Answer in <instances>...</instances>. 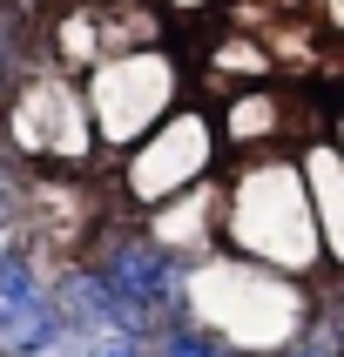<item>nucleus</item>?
I'll use <instances>...</instances> for the list:
<instances>
[{
	"instance_id": "nucleus-1",
	"label": "nucleus",
	"mask_w": 344,
	"mask_h": 357,
	"mask_svg": "<svg viewBox=\"0 0 344 357\" xmlns=\"http://www.w3.org/2000/svg\"><path fill=\"white\" fill-rule=\"evenodd\" d=\"M101 283L115 290L128 310H135L149 331H156L162 317H176V303H182V263L162 250V243H149V236H115L108 250H101Z\"/></svg>"
},
{
	"instance_id": "nucleus-2",
	"label": "nucleus",
	"mask_w": 344,
	"mask_h": 357,
	"mask_svg": "<svg viewBox=\"0 0 344 357\" xmlns=\"http://www.w3.org/2000/svg\"><path fill=\"white\" fill-rule=\"evenodd\" d=\"M54 303L40 297L34 283V263L20 257V250H0V351L20 357V351H40V344L54 337Z\"/></svg>"
},
{
	"instance_id": "nucleus-3",
	"label": "nucleus",
	"mask_w": 344,
	"mask_h": 357,
	"mask_svg": "<svg viewBox=\"0 0 344 357\" xmlns=\"http://www.w3.org/2000/svg\"><path fill=\"white\" fill-rule=\"evenodd\" d=\"M162 357H243L230 337H216V331H169L162 337Z\"/></svg>"
},
{
	"instance_id": "nucleus-4",
	"label": "nucleus",
	"mask_w": 344,
	"mask_h": 357,
	"mask_svg": "<svg viewBox=\"0 0 344 357\" xmlns=\"http://www.w3.org/2000/svg\"><path fill=\"white\" fill-rule=\"evenodd\" d=\"M95 357H149V344L128 337V331H101V337H95Z\"/></svg>"
},
{
	"instance_id": "nucleus-5",
	"label": "nucleus",
	"mask_w": 344,
	"mask_h": 357,
	"mask_svg": "<svg viewBox=\"0 0 344 357\" xmlns=\"http://www.w3.org/2000/svg\"><path fill=\"white\" fill-rule=\"evenodd\" d=\"M290 357H338V344L317 337V344H290Z\"/></svg>"
}]
</instances>
